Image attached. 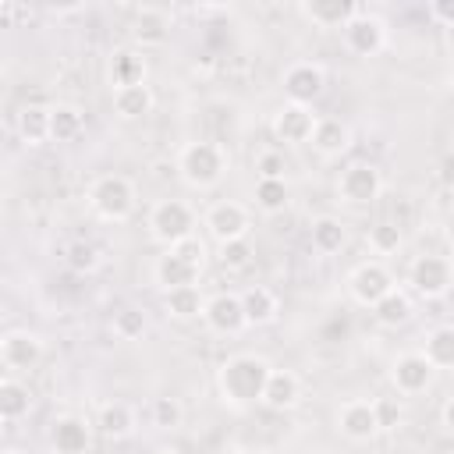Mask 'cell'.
<instances>
[{
    "mask_svg": "<svg viewBox=\"0 0 454 454\" xmlns=\"http://www.w3.org/2000/svg\"><path fill=\"white\" fill-rule=\"evenodd\" d=\"M252 255H255V248H252V241L248 238H238V241H223L220 245V252H216V259H220V266L223 270H245L248 262H252Z\"/></svg>",
    "mask_w": 454,
    "mask_h": 454,
    "instance_id": "cell-37",
    "label": "cell"
},
{
    "mask_svg": "<svg viewBox=\"0 0 454 454\" xmlns=\"http://www.w3.org/2000/svg\"><path fill=\"white\" fill-rule=\"evenodd\" d=\"M32 411V390L14 380V376H4L0 380V422H18Z\"/></svg>",
    "mask_w": 454,
    "mask_h": 454,
    "instance_id": "cell-29",
    "label": "cell"
},
{
    "mask_svg": "<svg viewBox=\"0 0 454 454\" xmlns=\"http://www.w3.org/2000/svg\"><path fill=\"white\" fill-rule=\"evenodd\" d=\"M181 419H184V408L177 397H156L153 401V426L156 429H174V426H181Z\"/></svg>",
    "mask_w": 454,
    "mask_h": 454,
    "instance_id": "cell-38",
    "label": "cell"
},
{
    "mask_svg": "<svg viewBox=\"0 0 454 454\" xmlns=\"http://www.w3.org/2000/svg\"><path fill=\"white\" fill-rule=\"evenodd\" d=\"M85 128V117L74 103H57L50 106V142H71Z\"/></svg>",
    "mask_w": 454,
    "mask_h": 454,
    "instance_id": "cell-33",
    "label": "cell"
},
{
    "mask_svg": "<svg viewBox=\"0 0 454 454\" xmlns=\"http://www.w3.org/2000/svg\"><path fill=\"white\" fill-rule=\"evenodd\" d=\"M202 227H206V234H209L216 245L238 241V238H248V231H252V213H248L241 202H234V199H220V202H213V206L206 209Z\"/></svg>",
    "mask_w": 454,
    "mask_h": 454,
    "instance_id": "cell-8",
    "label": "cell"
},
{
    "mask_svg": "<svg viewBox=\"0 0 454 454\" xmlns=\"http://www.w3.org/2000/svg\"><path fill=\"white\" fill-rule=\"evenodd\" d=\"M408 284L419 298L426 301H440L450 294V284H454V266L447 255L440 252H422L408 262Z\"/></svg>",
    "mask_w": 454,
    "mask_h": 454,
    "instance_id": "cell-5",
    "label": "cell"
},
{
    "mask_svg": "<svg viewBox=\"0 0 454 454\" xmlns=\"http://www.w3.org/2000/svg\"><path fill=\"white\" fill-rule=\"evenodd\" d=\"M270 362L262 355H252V351H238V355H227L216 369V394L227 408H252L259 404V394H262V383L270 376Z\"/></svg>",
    "mask_w": 454,
    "mask_h": 454,
    "instance_id": "cell-1",
    "label": "cell"
},
{
    "mask_svg": "<svg viewBox=\"0 0 454 454\" xmlns=\"http://www.w3.org/2000/svg\"><path fill=\"white\" fill-rule=\"evenodd\" d=\"M18 138L25 145H43L50 142V106H21L18 110Z\"/></svg>",
    "mask_w": 454,
    "mask_h": 454,
    "instance_id": "cell-30",
    "label": "cell"
},
{
    "mask_svg": "<svg viewBox=\"0 0 454 454\" xmlns=\"http://www.w3.org/2000/svg\"><path fill=\"white\" fill-rule=\"evenodd\" d=\"M344 284H348L351 301H358V305H365V309H372L383 294H390V291L397 287L394 273H390L380 259H365V262H358V266L348 273Z\"/></svg>",
    "mask_w": 454,
    "mask_h": 454,
    "instance_id": "cell-7",
    "label": "cell"
},
{
    "mask_svg": "<svg viewBox=\"0 0 454 454\" xmlns=\"http://www.w3.org/2000/svg\"><path fill=\"white\" fill-rule=\"evenodd\" d=\"M298 401H301V380H298V372H291V369H270V376L262 383V394H259V404L270 408V411H291Z\"/></svg>",
    "mask_w": 454,
    "mask_h": 454,
    "instance_id": "cell-16",
    "label": "cell"
},
{
    "mask_svg": "<svg viewBox=\"0 0 454 454\" xmlns=\"http://www.w3.org/2000/svg\"><path fill=\"white\" fill-rule=\"evenodd\" d=\"M227 454H259V450H252V447H234V450H227Z\"/></svg>",
    "mask_w": 454,
    "mask_h": 454,
    "instance_id": "cell-44",
    "label": "cell"
},
{
    "mask_svg": "<svg viewBox=\"0 0 454 454\" xmlns=\"http://www.w3.org/2000/svg\"><path fill=\"white\" fill-rule=\"evenodd\" d=\"M149 454H181V450H174V447H156V450H149Z\"/></svg>",
    "mask_w": 454,
    "mask_h": 454,
    "instance_id": "cell-43",
    "label": "cell"
},
{
    "mask_svg": "<svg viewBox=\"0 0 454 454\" xmlns=\"http://www.w3.org/2000/svg\"><path fill=\"white\" fill-rule=\"evenodd\" d=\"M365 241H369V248H372L376 255H394V252L404 245V234H401V227H397V223L380 220V223H372V227H369Z\"/></svg>",
    "mask_w": 454,
    "mask_h": 454,
    "instance_id": "cell-35",
    "label": "cell"
},
{
    "mask_svg": "<svg viewBox=\"0 0 454 454\" xmlns=\"http://www.w3.org/2000/svg\"><path fill=\"white\" fill-rule=\"evenodd\" d=\"M270 128H273V138L284 142V145H309V135H312V128H316V114H312V106L284 103V106L273 114Z\"/></svg>",
    "mask_w": 454,
    "mask_h": 454,
    "instance_id": "cell-15",
    "label": "cell"
},
{
    "mask_svg": "<svg viewBox=\"0 0 454 454\" xmlns=\"http://www.w3.org/2000/svg\"><path fill=\"white\" fill-rule=\"evenodd\" d=\"M138 206V192L124 174H99L89 184V209L106 223H124Z\"/></svg>",
    "mask_w": 454,
    "mask_h": 454,
    "instance_id": "cell-3",
    "label": "cell"
},
{
    "mask_svg": "<svg viewBox=\"0 0 454 454\" xmlns=\"http://www.w3.org/2000/svg\"><path fill=\"white\" fill-rule=\"evenodd\" d=\"M340 39H344V50L355 53V57H376L383 46H387V21L380 14H369V11H358L344 28H340Z\"/></svg>",
    "mask_w": 454,
    "mask_h": 454,
    "instance_id": "cell-10",
    "label": "cell"
},
{
    "mask_svg": "<svg viewBox=\"0 0 454 454\" xmlns=\"http://www.w3.org/2000/svg\"><path fill=\"white\" fill-rule=\"evenodd\" d=\"M43 355H46L43 337L32 330H11L0 337V362L14 372H32L43 362Z\"/></svg>",
    "mask_w": 454,
    "mask_h": 454,
    "instance_id": "cell-13",
    "label": "cell"
},
{
    "mask_svg": "<svg viewBox=\"0 0 454 454\" xmlns=\"http://www.w3.org/2000/svg\"><path fill=\"white\" fill-rule=\"evenodd\" d=\"M433 376H436V369L422 358V351H404V355H397L390 362V387L397 394H404V397L426 394L433 387Z\"/></svg>",
    "mask_w": 454,
    "mask_h": 454,
    "instance_id": "cell-11",
    "label": "cell"
},
{
    "mask_svg": "<svg viewBox=\"0 0 454 454\" xmlns=\"http://www.w3.org/2000/svg\"><path fill=\"white\" fill-rule=\"evenodd\" d=\"M440 429L450 436L454 433V397H447L443 404H440Z\"/></svg>",
    "mask_w": 454,
    "mask_h": 454,
    "instance_id": "cell-42",
    "label": "cell"
},
{
    "mask_svg": "<svg viewBox=\"0 0 454 454\" xmlns=\"http://www.w3.org/2000/svg\"><path fill=\"white\" fill-rule=\"evenodd\" d=\"M252 199H255V209L259 213L277 216L291 202V184H287V177H259L255 188H252Z\"/></svg>",
    "mask_w": 454,
    "mask_h": 454,
    "instance_id": "cell-28",
    "label": "cell"
},
{
    "mask_svg": "<svg viewBox=\"0 0 454 454\" xmlns=\"http://www.w3.org/2000/svg\"><path fill=\"white\" fill-rule=\"evenodd\" d=\"M4 142H7V124L0 121V149H4Z\"/></svg>",
    "mask_w": 454,
    "mask_h": 454,
    "instance_id": "cell-45",
    "label": "cell"
},
{
    "mask_svg": "<svg viewBox=\"0 0 454 454\" xmlns=\"http://www.w3.org/2000/svg\"><path fill=\"white\" fill-rule=\"evenodd\" d=\"M422 358L440 372V369H450L454 365V326H433L426 333V348H422Z\"/></svg>",
    "mask_w": 454,
    "mask_h": 454,
    "instance_id": "cell-32",
    "label": "cell"
},
{
    "mask_svg": "<svg viewBox=\"0 0 454 454\" xmlns=\"http://www.w3.org/2000/svg\"><path fill=\"white\" fill-rule=\"evenodd\" d=\"M96 429H99L103 436H110V440L131 436V433H135V411H131V404H124V401H106V404H99V411H96Z\"/></svg>",
    "mask_w": 454,
    "mask_h": 454,
    "instance_id": "cell-26",
    "label": "cell"
},
{
    "mask_svg": "<svg viewBox=\"0 0 454 454\" xmlns=\"http://www.w3.org/2000/svg\"><path fill=\"white\" fill-rule=\"evenodd\" d=\"M383 195V170L376 163H348L337 174V199L348 206H372Z\"/></svg>",
    "mask_w": 454,
    "mask_h": 454,
    "instance_id": "cell-6",
    "label": "cell"
},
{
    "mask_svg": "<svg viewBox=\"0 0 454 454\" xmlns=\"http://www.w3.org/2000/svg\"><path fill=\"white\" fill-rule=\"evenodd\" d=\"M255 170H259V177H287L284 149H262L255 156Z\"/></svg>",
    "mask_w": 454,
    "mask_h": 454,
    "instance_id": "cell-39",
    "label": "cell"
},
{
    "mask_svg": "<svg viewBox=\"0 0 454 454\" xmlns=\"http://www.w3.org/2000/svg\"><path fill=\"white\" fill-rule=\"evenodd\" d=\"M326 89V71L316 64V60H298L284 71V96L287 103H298V106H312Z\"/></svg>",
    "mask_w": 454,
    "mask_h": 454,
    "instance_id": "cell-12",
    "label": "cell"
},
{
    "mask_svg": "<svg viewBox=\"0 0 454 454\" xmlns=\"http://www.w3.org/2000/svg\"><path fill=\"white\" fill-rule=\"evenodd\" d=\"M174 252H177L184 262H192V266L202 273V266H206V245H202L195 234H192V238H184V241H177V245H174Z\"/></svg>",
    "mask_w": 454,
    "mask_h": 454,
    "instance_id": "cell-40",
    "label": "cell"
},
{
    "mask_svg": "<svg viewBox=\"0 0 454 454\" xmlns=\"http://www.w3.org/2000/svg\"><path fill=\"white\" fill-rule=\"evenodd\" d=\"M337 429L344 440L351 443H369L383 433L380 426V411H376V401H365V397H351L337 408Z\"/></svg>",
    "mask_w": 454,
    "mask_h": 454,
    "instance_id": "cell-9",
    "label": "cell"
},
{
    "mask_svg": "<svg viewBox=\"0 0 454 454\" xmlns=\"http://www.w3.org/2000/svg\"><path fill=\"white\" fill-rule=\"evenodd\" d=\"M411 316H415V301H411V294H408L404 287H394L390 294H383V298L372 305V319H376L380 326H387V330L404 326Z\"/></svg>",
    "mask_w": 454,
    "mask_h": 454,
    "instance_id": "cell-24",
    "label": "cell"
},
{
    "mask_svg": "<svg viewBox=\"0 0 454 454\" xmlns=\"http://www.w3.org/2000/svg\"><path fill=\"white\" fill-rule=\"evenodd\" d=\"M170 28H174L170 11L145 4V7H138V11H135V21H131V39H135L138 46H163V43L170 39Z\"/></svg>",
    "mask_w": 454,
    "mask_h": 454,
    "instance_id": "cell-18",
    "label": "cell"
},
{
    "mask_svg": "<svg viewBox=\"0 0 454 454\" xmlns=\"http://www.w3.org/2000/svg\"><path fill=\"white\" fill-rule=\"evenodd\" d=\"M298 11L316 28H344L358 14V7L351 0H312V4H301Z\"/></svg>",
    "mask_w": 454,
    "mask_h": 454,
    "instance_id": "cell-23",
    "label": "cell"
},
{
    "mask_svg": "<svg viewBox=\"0 0 454 454\" xmlns=\"http://www.w3.org/2000/svg\"><path fill=\"white\" fill-rule=\"evenodd\" d=\"M202 305H206V294L199 291V284H188V287H174L163 294V312L177 323H192V319H202Z\"/></svg>",
    "mask_w": 454,
    "mask_h": 454,
    "instance_id": "cell-25",
    "label": "cell"
},
{
    "mask_svg": "<svg viewBox=\"0 0 454 454\" xmlns=\"http://www.w3.org/2000/svg\"><path fill=\"white\" fill-rule=\"evenodd\" d=\"M195 280H199V270L192 262H184L174 248H163V255H156V262H153V284L163 294L174 291V287H188Z\"/></svg>",
    "mask_w": 454,
    "mask_h": 454,
    "instance_id": "cell-21",
    "label": "cell"
},
{
    "mask_svg": "<svg viewBox=\"0 0 454 454\" xmlns=\"http://www.w3.org/2000/svg\"><path fill=\"white\" fill-rule=\"evenodd\" d=\"M0 429H4V422H0Z\"/></svg>",
    "mask_w": 454,
    "mask_h": 454,
    "instance_id": "cell-47",
    "label": "cell"
},
{
    "mask_svg": "<svg viewBox=\"0 0 454 454\" xmlns=\"http://www.w3.org/2000/svg\"><path fill=\"white\" fill-rule=\"evenodd\" d=\"M309 241H312V248L319 255H333V252L344 248L348 231H344V223L337 216H316L312 227H309Z\"/></svg>",
    "mask_w": 454,
    "mask_h": 454,
    "instance_id": "cell-31",
    "label": "cell"
},
{
    "mask_svg": "<svg viewBox=\"0 0 454 454\" xmlns=\"http://www.w3.org/2000/svg\"><path fill=\"white\" fill-rule=\"evenodd\" d=\"M202 323H206L213 333H220V337H234V333H241V330L248 326V323H245V312H241V301H238L234 291H216V294H209L206 305H202Z\"/></svg>",
    "mask_w": 454,
    "mask_h": 454,
    "instance_id": "cell-14",
    "label": "cell"
},
{
    "mask_svg": "<svg viewBox=\"0 0 454 454\" xmlns=\"http://www.w3.org/2000/svg\"><path fill=\"white\" fill-rule=\"evenodd\" d=\"M153 89L149 85H128V89H114V114L121 121H142L145 114H153Z\"/></svg>",
    "mask_w": 454,
    "mask_h": 454,
    "instance_id": "cell-27",
    "label": "cell"
},
{
    "mask_svg": "<svg viewBox=\"0 0 454 454\" xmlns=\"http://www.w3.org/2000/svg\"><path fill=\"white\" fill-rule=\"evenodd\" d=\"M145 57L135 46H117L106 60V78L114 89H128V85H145Z\"/></svg>",
    "mask_w": 454,
    "mask_h": 454,
    "instance_id": "cell-20",
    "label": "cell"
},
{
    "mask_svg": "<svg viewBox=\"0 0 454 454\" xmlns=\"http://www.w3.org/2000/svg\"><path fill=\"white\" fill-rule=\"evenodd\" d=\"M177 177L195 188V192H209L216 188L227 170H231V156L220 142H184L181 153H177Z\"/></svg>",
    "mask_w": 454,
    "mask_h": 454,
    "instance_id": "cell-2",
    "label": "cell"
},
{
    "mask_svg": "<svg viewBox=\"0 0 454 454\" xmlns=\"http://www.w3.org/2000/svg\"><path fill=\"white\" fill-rule=\"evenodd\" d=\"M92 447V433L89 422L78 415H60L50 426V450L53 454H89Z\"/></svg>",
    "mask_w": 454,
    "mask_h": 454,
    "instance_id": "cell-17",
    "label": "cell"
},
{
    "mask_svg": "<svg viewBox=\"0 0 454 454\" xmlns=\"http://www.w3.org/2000/svg\"><path fill=\"white\" fill-rule=\"evenodd\" d=\"M238 301H241V312H245V323L248 326H270L280 316V298L270 287H262V284L245 287L238 294Z\"/></svg>",
    "mask_w": 454,
    "mask_h": 454,
    "instance_id": "cell-22",
    "label": "cell"
},
{
    "mask_svg": "<svg viewBox=\"0 0 454 454\" xmlns=\"http://www.w3.org/2000/svg\"><path fill=\"white\" fill-rule=\"evenodd\" d=\"M145 326H149V323H145V312L135 309V305L117 309L114 319H110V330H114L117 340H138V337L145 333Z\"/></svg>",
    "mask_w": 454,
    "mask_h": 454,
    "instance_id": "cell-34",
    "label": "cell"
},
{
    "mask_svg": "<svg viewBox=\"0 0 454 454\" xmlns=\"http://www.w3.org/2000/svg\"><path fill=\"white\" fill-rule=\"evenodd\" d=\"M64 262H67V270H74V273H92L96 266H99V248L92 245V241H71L67 248H64Z\"/></svg>",
    "mask_w": 454,
    "mask_h": 454,
    "instance_id": "cell-36",
    "label": "cell"
},
{
    "mask_svg": "<svg viewBox=\"0 0 454 454\" xmlns=\"http://www.w3.org/2000/svg\"><path fill=\"white\" fill-rule=\"evenodd\" d=\"M4 454H21V450H4Z\"/></svg>",
    "mask_w": 454,
    "mask_h": 454,
    "instance_id": "cell-46",
    "label": "cell"
},
{
    "mask_svg": "<svg viewBox=\"0 0 454 454\" xmlns=\"http://www.w3.org/2000/svg\"><path fill=\"white\" fill-rule=\"evenodd\" d=\"M145 227H149V238L156 245L174 248L177 241L195 234V213L181 199H160V202H153V209L145 216Z\"/></svg>",
    "mask_w": 454,
    "mask_h": 454,
    "instance_id": "cell-4",
    "label": "cell"
},
{
    "mask_svg": "<svg viewBox=\"0 0 454 454\" xmlns=\"http://www.w3.org/2000/svg\"><path fill=\"white\" fill-rule=\"evenodd\" d=\"M309 145L319 156L333 160V156H340V153L351 149V124L340 121V117H316V128L309 135Z\"/></svg>",
    "mask_w": 454,
    "mask_h": 454,
    "instance_id": "cell-19",
    "label": "cell"
},
{
    "mask_svg": "<svg viewBox=\"0 0 454 454\" xmlns=\"http://www.w3.org/2000/svg\"><path fill=\"white\" fill-rule=\"evenodd\" d=\"M426 11H429V18H433L436 25L450 28V21H454V7H450V4H429Z\"/></svg>",
    "mask_w": 454,
    "mask_h": 454,
    "instance_id": "cell-41",
    "label": "cell"
}]
</instances>
